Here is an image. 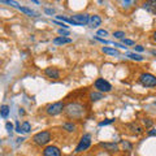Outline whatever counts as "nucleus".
Wrapping results in <instances>:
<instances>
[{"label":"nucleus","mask_w":156,"mask_h":156,"mask_svg":"<svg viewBox=\"0 0 156 156\" xmlns=\"http://www.w3.org/2000/svg\"><path fill=\"white\" fill-rule=\"evenodd\" d=\"M134 51L143 52V51H144V47H143V46H139V44H138V46H135V47H134Z\"/></svg>","instance_id":"33"},{"label":"nucleus","mask_w":156,"mask_h":156,"mask_svg":"<svg viewBox=\"0 0 156 156\" xmlns=\"http://www.w3.org/2000/svg\"><path fill=\"white\" fill-rule=\"evenodd\" d=\"M99 146H100V147H103V148H105L108 152H117V151H120V146L117 143H115V142H112V143H109V142H101Z\"/></svg>","instance_id":"11"},{"label":"nucleus","mask_w":156,"mask_h":156,"mask_svg":"<svg viewBox=\"0 0 156 156\" xmlns=\"http://www.w3.org/2000/svg\"><path fill=\"white\" fill-rule=\"evenodd\" d=\"M152 38H154V41L156 42V30L154 31V34H152Z\"/></svg>","instance_id":"39"},{"label":"nucleus","mask_w":156,"mask_h":156,"mask_svg":"<svg viewBox=\"0 0 156 156\" xmlns=\"http://www.w3.org/2000/svg\"><path fill=\"white\" fill-rule=\"evenodd\" d=\"M138 81L144 87H156V76L151 74V73H142Z\"/></svg>","instance_id":"5"},{"label":"nucleus","mask_w":156,"mask_h":156,"mask_svg":"<svg viewBox=\"0 0 156 156\" xmlns=\"http://www.w3.org/2000/svg\"><path fill=\"white\" fill-rule=\"evenodd\" d=\"M103 53H107V55H112V56H119L120 52L116 50V48H112V47H103L101 48Z\"/></svg>","instance_id":"18"},{"label":"nucleus","mask_w":156,"mask_h":156,"mask_svg":"<svg viewBox=\"0 0 156 156\" xmlns=\"http://www.w3.org/2000/svg\"><path fill=\"white\" fill-rule=\"evenodd\" d=\"M2 3L3 4H8V5H12V7H18V4L16 2H11V0H2Z\"/></svg>","instance_id":"27"},{"label":"nucleus","mask_w":156,"mask_h":156,"mask_svg":"<svg viewBox=\"0 0 156 156\" xmlns=\"http://www.w3.org/2000/svg\"><path fill=\"white\" fill-rule=\"evenodd\" d=\"M147 135H148V136H155V135H156V129L148 130V131H147Z\"/></svg>","instance_id":"34"},{"label":"nucleus","mask_w":156,"mask_h":156,"mask_svg":"<svg viewBox=\"0 0 156 156\" xmlns=\"http://www.w3.org/2000/svg\"><path fill=\"white\" fill-rule=\"evenodd\" d=\"M65 109V104H64V101H55V103H52V104H48L46 107V113L48 116H57V115H60L62 113Z\"/></svg>","instance_id":"3"},{"label":"nucleus","mask_w":156,"mask_h":156,"mask_svg":"<svg viewBox=\"0 0 156 156\" xmlns=\"http://www.w3.org/2000/svg\"><path fill=\"white\" fill-rule=\"evenodd\" d=\"M30 130H31V124L29 122V121H23L22 125H21V133L22 134H26ZM21 133H20V134H21Z\"/></svg>","instance_id":"19"},{"label":"nucleus","mask_w":156,"mask_h":156,"mask_svg":"<svg viewBox=\"0 0 156 156\" xmlns=\"http://www.w3.org/2000/svg\"><path fill=\"white\" fill-rule=\"evenodd\" d=\"M126 129H128L131 134L134 135H142L144 133V128L142 125H139L138 122H130L126 125Z\"/></svg>","instance_id":"9"},{"label":"nucleus","mask_w":156,"mask_h":156,"mask_svg":"<svg viewBox=\"0 0 156 156\" xmlns=\"http://www.w3.org/2000/svg\"><path fill=\"white\" fill-rule=\"evenodd\" d=\"M9 107L7 105V104H3L2 105V109H0V116L3 117V119H7L8 117V115H9Z\"/></svg>","instance_id":"20"},{"label":"nucleus","mask_w":156,"mask_h":156,"mask_svg":"<svg viewBox=\"0 0 156 156\" xmlns=\"http://www.w3.org/2000/svg\"><path fill=\"white\" fill-rule=\"evenodd\" d=\"M44 74L51 78V80H58L60 78V72H58L57 68H53V66H48L44 69Z\"/></svg>","instance_id":"10"},{"label":"nucleus","mask_w":156,"mask_h":156,"mask_svg":"<svg viewBox=\"0 0 156 156\" xmlns=\"http://www.w3.org/2000/svg\"><path fill=\"white\" fill-rule=\"evenodd\" d=\"M64 115L69 120H80L86 115V105L78 103V101H73V103L65 105Z\"/></svg>","instance_id":"1"},{"label":"nucleus","mask_w":156,"mask_h":156,"mask_svg":"<svg viewBox=\"0 0 156 156\" xmlns=\"http://www.w3.org/2000/svg\"><path fill=\"white\" fill-rule=\"evenodd\" d=\"M143 8L150 13L156 14V0H148V2L143 3Z\"/></svg>","instance_id":"12"},{"label":"nucleus","mask_w":156,"mask_h":156,"mask_svg":"<svg viewBox=\"0 0 156 156\" xmlns=\"http://www.w3.org/2000/svg\"><path fill=\"white\" fill-rule=\"evenodd\" d=\"M142 122L146 126V129H151V128H152V125H154V121L151 119H148V117H144V119H142Z\"/></svg>","instance_id":"21"},{"label":"nucleus","mask_w":156,"mask_h":156,"mask_svg":"<svg viewBox=\"0 0 156 156\" xmlns=\"http://www.w3.org/2000/svg\"><path fill=\"white\" fill-rule=\"evenodd\" d=\"M16 140H17V144H20V143H22L23 140H25V138H17Z\"/></svg>","instance_id":"38"},{"label":"nucleus","mask_w":156,"mask_h":156,"mask_svg":"<svg viewBox=\"0 0 156 156\" xmlns=\"http://www.w3.org/2000/svg\"><path fill=\"white\" fill-rule=\"evenodd\" d=\"M94 87L99 92H103V94L112 91V85L107 80H104V78H98V80L94 82Z\"/></svg>","instance_id":"7"},{"label":"nucleus","mask_w":156,"mask_h":156,"mask_svg":"<svg viewBox=\"0 0 156 156\" xmlns=\"http://www.w3.org/2000/svg\"><path fill=\"white\" fill-rule=\"evenodd\" d=\"M113 37L117 38V39H124V38H125V31H121V30L115 31V33H113Z\"/></svg>","instance_id":"24"},{"label":"nucleus","mask_w":156,"mask_h":156,"mask_svg":"<svg viewBox=\"0 0 156 156\" xmlns=\"http://www.w3.org/2000/svg\"><path fill=\"white\" fill-rule=\"evenodd\" d=\"M56 20H60V21H64V22H68V23H70V18H68V17H64V16H56Z\"/></svg>","instance_id":"29"},{"label":"nucleus","mask_w":156,"mask_h":156,"mask_svg":"<svg viewBox=\"0 0 156 156\" xmlns=\"http://www.w3.org/2000/svg\"><path fill=\"white\" fill-rule=\"evenodd\" d=\"M16 131H17V133H21V125H20L18 121L16 122Z\"/></svg>","instance_id":"37"},{"label":"nucleus","mask_w":156,"mask_h":156,"mask_svg":"<svg viewBox=\"0 0 156 156\" xmlns=\"http://www.w3.org/2000/svg\"><path fill=\"white\" fill-rule=\"evenodd\" d=\"M91 16L87 13H78L70 17V23L74 26H81V25H89Z\"/></svg>","instance_id":"6"},{"label":"nucleus","mask_w":156,"mask_h":156,"mask_svg":"<svg viewBox=\"0 0 156 156\" xmlns=\"http://www.w3.org/2000/svg\"><path fill=\"white\" fill-rule=\"evenodd\" d=\"M108 35V31L104 30V29H100V30H98V37H107Z\"/></svg>","instance_id":"28"},{"label":"nucleus","mask_w":156,"mask_h":156,"mask_svg":"<svg viewBox=\"0 0 156 156\" xmlns=\"http://www.w3.org/2000/svg\"><path fill=\"white\" fill-rule=\"evenodd\" d=\"M62 129L68 131V133H74L77 129V125L74 122H72V121H66V122L62 124Z\"/></svg>","instance_id":"16"},{"label":"nucleus","mask_w":156,"mask_h":156,"mask_svg":"<svg viewBox=\"0 0 156 156\" xmlns=\"http://www.w3.org/2000/svg\"><path fill=\"white\" fill-rule=\"evenodd\" d=\"M5 128H7L8 131H12V130H13V125H12L11 122H7V124H5Z\"/></svg>","instance_id":"36"},{"label":"nucleus","mask_w":156,"mask_h":156,"mask_svg":"<svg viewBox=\"0 0 156 156\" xmlns=\"http://www.w3.org/2000/svg\"><path fill=\"white\" fill-rule=\"evenodd\" d=\"M95 39H96V41H99V42H101V43H104V44H108V43H109L108 41H105V39H103V38H100V37H98V35L95 37Z\"/></svg>","instance_id":"35"},{"label":"nucleus","mask_w":156,"mask_h":156,"mask_svg":"<svg viewBox=\"0 0 156 156\" xmlns=\"http://www.w3.org/2000/svg\"><path fill=\"white\" fill-rule=\"evenodd\" d=\"M120 4H122V7H126V8H129L131 4H134V2H130V0H126V2H121Z\"/></svg>","instance_id":"30"},{"label":"nucleus","mask_w":156,"mask_h":156,"mask_svg":"<svg viewBox=\"0 0 156 156\" xmlns=\"http://www.w3.org/2000/svg\"><path fill=\"white\" fill-rule=\"evenodd\" d=\"M20 115H25V111H23L22 108H21V109H20Z\"/></svg>","instance_id":"40"},{"label":"nucleus","mask_w":156,"mask_h":156,"mask_svg":"<svg viewBox=\"0 0 156 156\" xmlns=\"http://www.w3.org/2000/svg\"><path fill=\"white\" fill-rule=\"evenodd\" d=\"M101 25V18L100 16H98V14H94V16H91L90 18V22H89V27L91 29H96Z\"/></svg>","instance_id":"13"},{"label":"nucleus","mask_w":156,"mask_h":156,"mask_svg":"<svg viewBox=\"0 0 156 156\" xmlns=\"http://www.w3.org/2000/svg\"><path fill=\"white\" fill-rule=\"evenodd\" d=\"M116 121V119H108V120H104V121H100L99 126H105V125H109V124H113Z\"/></svg>","instance_id":"23"},{"label":"nucleus","mask_w":156,"mask_h":156,"mask_svg":"<svg viewBox=\"0 0 156 156\" xmlns=\"http://www.w3.org/2000/svg\"><path fill=\"white\" fill-rule=\"evenodd\" d=\"M18 9H20V11H21L22 13H25L26 16H30V17H37V16H38V13H37L35 11H33V9L27 8V7H20Z\"/></svg>","instance_id":"17"},{"label":"nucleus","mask_w":156,"mask_h":156,"mask_svg":"<svg viewBox=\"0 0 156 156\" xmlns=\"http://www.w3.org/2000/svg\"><path fill=\"white\" fill-rule=\"evenodd\" d=\"M89 99L90 101H99L101 99H104V94L103 92H96V91H92L89 94Z\"/></svg>","instance_id":"15"},{"label":"nucleus","mask_w":156,"mask_h":156,"mask_svg":"<svg viewBox=\"0 0 156 156\" xmlns=\"http://www.w3.org/2000/svg\"><path fill=\"white\" fill-rule=\"evenodd\" d=\"M121 41H122V43H124V44H126V46H134V44H135V42L131 41V39L124 38V39H121Z\"/></svg>","instance_id":"26"},{"label":"nucleus","mask_w":156,"mask_h":156,"mask_svg":"<svg viewBox=\"0 0 156 156\" xmlns=\"http://www.w3.org/2000/svg\"><path fill=\"white\" fill-rule=\"evenodd\" d=\"M43 156H61V150L57 146L53 144H48L43 148Z\"/></svg>","instance_id":"8"},{"label":"nucleus","mask_w":156,"mask_h":156,"mask_svg":"<svg viewBox=\"0 0 156 156\" xmlns=\"http://www.w3.org/2000/svg\"><path fill=\"white\" fill-rule=\"evenodd\" d=\"M52 43H53V44H56V46L69 44V43H72V39H70V38H66V37H56V38L52 41Z\"/></svg>","instance_id":"14"},{"label":"nucleus","mask_w":156,"mask_h":156,"mask_svg":"<svg viewBox=\"0 0 156 156\" xmlns=\"http://www.w3.org/2000/svg\"><path fill=\"white\" fill-rule=\"evenodd\" d=\"M58 34L62 37H66V35H69V31L68 30H62V29H58Z\"/></svg>","instance_id":"31"},{"label":"nucleus","mask_w":156,"mask_h":156,"mask_svg":"<svg viewBox=\"0 0 156 156\" xmlns=\"http://www.w3.org/2000/svg\"><path fill=\"white\" fill-rule=\"evenodd\" d=\"M126 56H128L129 58H131V60H135V61H142L143 60V57L140 56V55H136V53H126Z\"/></svg>","instance_id":"22"},{"label":"nucleus","mask_w":156,"mask_h":156,"mask_svg":"<svg viewBox=\"0 0 156 156\" xmlns=\"http://www.w3.org/2000/svg\"><path fill=\"white\" fill-rule=\"evenodd\" d=\"M92 143V136L91 134L89 133H86L82 135V138L80 140V143L77 144V147H76V154H80V152H83V151H86L87 148H90V146Z\"/></svg>","instance_id":"4"},{"label":"nucleus","mask_w":156,"mask_h":156,"mask_svg":"<svg viewBox=\"0 0 156 156\" xmlns=\"http://www.w3.org/2000/svg\"><path fill=\"white\" fill-rule=\"evenodd\" d=\"M121 144H122L124 150H126V151H131V148H133V146H131L129 142H126V140H121Z\"/></svg>","instance_id":"25"},{"label":"nucleus","mask_w":156,"mask_h":156,"mask_svg":"<svg viewBox=\"0 0 156 156\" xmlns=\"http://www.w3.org/2000/svg\"><path fill=\"white\" fill-rule=\"evenodd\" d=\"M44 12L47 14H50V16H52V14H55V9H51V8H46L44 9Z\"/></svg>","instance_id":"32"},{"label":"nucleus","mask_w":156,"mask_h":156,"mask_svg":"<svg viewBox=\"0 0 156 156\" xmlns=\"http://www.w3.org/2000/svg\"><path fill=\"white\" fill-rule=\"evenodd\" d=\"M51 138H52V134L50 130H43V131H39V133L34 134L33 135V143L35 146H39V147H42V146H47L48 143L51 142Z\"/></svg>","instance_id":"2"}]
</instances>
